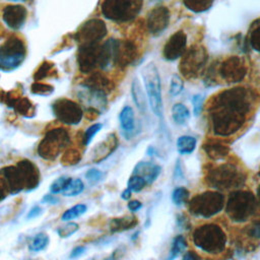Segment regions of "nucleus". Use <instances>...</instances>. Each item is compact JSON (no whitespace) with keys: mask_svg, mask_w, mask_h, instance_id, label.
<instances>
[{"mask_svg":"<svg viewBox=\"0 0 260 260\" xmlns=\"http://www.w3.org/2000/svg\"><path fill=\"white\" fill-rule=\"evenodd\" d=\"M170 21V12L166 6H156L152 8L146 18V24L149 32L158 36L168 27Z\"/></svg>","mask_w":260,"mask_h":260,"instance_id":"nucleus-17","label":"nucleus"},{"mask_svg":"<svg viewBox=\"0 0 260 260\" xmlns=\"http://www.w3.org/2000/svg\"><path fill=\"white\" fill-rule=\"evenodd\" d=\"M82 85L86 86L90 89L102 91L106 94H108L110 91H112V88H113L110 80L104 74L99 73V72L90 74L89 77L84 80V83Z\"/></svg>","mask_w":260,"mask_h":260,"instance_id":"nucleus-26","label":"nucleus"},{"mask_svg":"<svg viewBox=\"0 0 260 260\" xmlns=\"http://www.w3.org/2000/svg\"><path fill=\"white\" fill-rule=\"evenodd\" d=\"M183 80L182 78L179 76V75H174L172 77V80H171V83H170V93L171 95L173 96H176L178 95L179 93H181V91L183 90Z\"/></svg>","mask_w":260,"mask_h":260,"instance_id":"nucleus-46","label":"nucleus"},{"mask_svg":"<svg viewBox=\"0 0 260 260\" xmlns=\"http://www.w3.org/2000/svg\"><path fill=\"white\" fill-rule=\"evenodd\" d=\"M145 91L147 94L149 107L152 113L160 118L162 116V100L161 86L158 70L153 62H148L141 69Z\"/></svg>","mask_w":260,"mask_h":260,"instance_id":"nucleus-9","label":"nucleus"},{"mask_svg":"<svg viewBox=\"0 0 260 260\" xmlns=\"http://www.w3.org/2000/svg\"><path fill=\"white\" fill-rule=\"evenodd\" d=\"M118 137L115 133L108 134L100 143H98L92 149L91 161L99 164L108 158L118 147Z\"/></svg>","mask_w":260,"mask_h":260,"instance_id":"nucleus-21","label":"nucleus"},{"mask_svg":"<svg viewBox=\"0 0 260 260\" xmlns=\"http://www.w3.org/2000/svg\"><path fill=\"white\" fill-rule=\"evenodd\" d=\"M193 113L195 116H199L203 110V98L200 94H195L192 99Z\"/></svg>","mask_w":260,"mask_h":260,"instance_id":"nucleus-47","label":"nucleus"},{"mask_svg":"<svg viewBox=\"0 0 260 260\" xmlns=\"http://www.w3.org/2000/svg\"><path fill=\"white\" fill-rule=\"evenodd\" d=\"M30 90L34 94L38 95H50L54 91V87L51 84L36 81L32 83Z\"/></svg>","mask_w":260,"mask_h":260,"instance_id":"nucleus-43","label":"nucleus"},{"mask_svg":"<svg viewBox=\"0 0 260 260\" xmlns=\"http://www.w3.org/2000/svg\"><path fill=\"white\" fill-rule=\"evenodd\" d=\"M146 181L138 175H132L128 182H127V188L131 191V192H140L141 190H143L146 187Z\"/></svg>","mask_w":260,"mask_h":260,"instance_id":"nucleus-40","label":"nucleus"},{"mask_svg":"<svg viewBox=\"0 0 260 260\" xmlns=\"http://www.w3.org/2000/svg\"><path fill=\"white\" fill-rule=\"evenodd\" d=\"M78 99L86 107V109L92 108L101 112L107 106L106 93L99 90L90 89L83 85H82V89H80L78 93Z\"/></svg>","mask_w":260,"mask_h":260,"instance_id":"nucleus-22","label":"nucleus"},{"mask_svg":"<svg viewBox=\"0 0 260 260\" xmlns=\"http://www.w3.org/2000/svg\"><path fill=\"white\" fill-rule=\"evenodd\" d=\"M248 39H249V43H250L251 47L255 51L258 52L259 49H260V25H259V18L255 19L251 23V27H250V30H249Z\"/></svg>","mask_w":260,"mask_h":260,"instance_id":"nucleus-37","label":"nucleus"},{"mask_svg":"<svg viewBox=\"0 0 260 260\" xmlns=\"http://www.w3.org/2000/svg\"><path fill=\"white\" fill-rule=\"evenodd\" d=\"M8 1H13V2H17V1H23V0H8Z\"/></svg>","mask_w":260,"mask_h":260,"instance_id":"nucleus-56","label":"nucleus"},{"mask_svg":"<svg viewBox=\"0 0 260 260\" xmlns=\"http://www.w3.org/2000/svg\"><path fill=\"white\" fill-rule=\"evenodd\" d=\"M202 148L212 160H221L230 153L229 144L218 139H207L202 145Z\"/></svg>","mask_w":260,"mask_h":260,"instance_id":"nucleus-23","label":"nucleus"},{"mask_svg":"<svg viewBox=\"0 0 260 260\" xmlns=\"http://www.w3.org/2000/svg\"><path fill=\"white\" fill-rule=\"evenodd\" d=\"M127 208L131 212H136L142 208V203L139 200H129L127 203Z\"/></svg>","mask_w":260,"mask_h":260,"instance_id":"nucleus-50","label":"nucleus"},{"mask_svg":"<svg viewBox=\"0 0 260 260\" xmlns=\"http://www.w3.org/2000/svg\"><path fill=\"white\" fill-rule=\"evenodd\" d=\"M42 213H43V208H42L41 206H39V205H35V206H32V207L29 209V211L27 212L26 218H27V219L37 218V217H39Z\"/></svg>","mask_w":260,"mask_h":260,"instance_id":"nucleus-49","label":"nucleus"},{"mask_svg":"<svg viewBox=\"0 0 260 260\" xmlns=\"http://www.w3.org/2000/svg\"><path fill=\"white\" fill-rule=\"evenodd\" d=\"M43 203H49V204H57L59 202V198L55 196V194H47L42 199Z\"/></svg>","mask_w":260,"mask_h":260,"instance_id":"nucleus-52","label":"nucleus"},{"mask_svg":"<svg viewBox=\"0 0 260 260\" xmlns=\"http://www.w3.org/2000/svg\"><path fill=\"white\" fill-rule=\"evenodd\" d=\"M141 2L138 0H103L101 11L103 15L113 21L130 20L139 12Z\"/></svg>","mask_w":260,"mask_h":260,"instance_id":"nucleus-11","label":"nucleus"},{"mask_svg":"<svg viewBox=\"0 0 260 260\" xmlns=\"http://www.w3.org/2000/svg\"><path fill=\"white\" fill-rule=\"evenodd\" d=\"M119 121L121 128L123 130V134L127 139L132 136L135 129V117L134 111L130 106H125L119 115Z\"/></svg>","mask_w":260,"mask_h":260,"instance_id":"nucleus-27","label":"nucleus"},{"mask_svg":"<svg viewBox=\"0 0 260 260\" xmlns=\"http://www.w3.org/2000/svg\"><path fill=\"white\" fill-rule=\"evenodd\" d=\"M214 0H183L185 7L195 13H200L208 10Z\"/></svg>","mask_w":260,"mask_h":260,"instance_id":"nucleus-35","label":"nucleus"},{"mask_svg":"<svg viewBox=\"0 0 260 260\" xmlns=\"http://www.w3.org/2000/svg\"><path fill=\"white\" fill-rule=\"evenodd\" d=\"M187 248V241L182 235H178L172 242V247L167 260H175Z\"/></svg>","mask_w":260,"mask_h":260,"instance_id":"nucleus-32","label":"nucleus"},{"mask_svg":"<svg viewBox=\"0 0 260 260\" xmlns=\"http://www.w3.org/2000/svg\"><path fill=\"white\" fill-rule=\"evenodd\" d=\"M186 46L187 36L183 30H178L168 39L162 50L164 57L169 61L177 60L185 53Z\"/></svg>","mask_w":260,"mask_h":260,"instance_id":"nucleus-18","label":"nucleus"},{"mask_svg":"<svg viewBox=\"0 0 260 260\" xmlns=\"http://www.w3.org/2000/svg\"><path fill=\"white\" fill-rule=\"evenodd\" d=\"M131 194H132V192H131L128 188H126V189L121 193V198H122L123 200H130Z\"/></svg>","mask_w":260,"mask_h":260,"instance_id":"nucleus-55","label":"nucleus"},{"mask_svg":"<svg viewBox=\"0 0 260 260\" xmlns=\"http://www.w3.org/2000/svg\"><path fill=\"white\" fill-rule=\"evenodd\" d=\"M161 167L151 162V161H139L136 164L133 175L141 176L145 181L147 185L152 184L160 175Z\"/></svg>","mask_w":260,"mask_h":260,"instance_id":"nucleus-24","label":"nucleus"},{"mask_svg":"<svg viewBox=\"0 0 260 260\" xmlns=\"http://www.w3.org/2000/svg\"><path fill=\"white\" fill-rule=\"evenodd\" d=\"M50 243V238L45 233L37 234L28 244V250L30 252H40L45 250Z\"/></svg>","mask_w":260,"mask_h":260,"instance_id":"nucleus-34","label":"nucleus"},{"mask_svg":"<svg viewBox=\"0 0 260 260\" xmlns=\"http://www.w3.org/2000/svg\"><path fill=\"white\" fill-rule=\"evenodd\" d=\"M78 230H79V225L77 222L67 221V223L57 229V234L60 238L67 239V238H70L72 235H74Z\"/></svg>","mask_w":260,"mask_h":260,"instance_id":"nucleus-39","label":"nucleus"},{"mask_svg":"<svg viewBox=\"0 0 260 260\" xmlns=\"http://www.w3.org/2000/svg\"><path fill=\"white\" fill-rule=\"evenodd\" d=\"M104 177H105V174L102 171L98 170V169H89L85 173V179L91 185H94V184H98V183L102 182L104 180Z\"/></svg>","mask_w":260,"mask_h":260,"instance_id":"nucleus-45","label":"nucleus"},{"mask_svg":"<svg viewBox=\"0 0 260 260\" xmlns=\"http://www.w3.org/2000/svg\"><path fill=\"white\" fill-rule=\"evenodd\" d=\"M224 196L219 191H204L193 196L188 203L190 214L200 218H210L224 207Z\"/></svg>","mask_w":260,"mask_h":260,"instance_id":"nucleus-7","label":"nucleus"},{"mask_svg":"<svg viewBox=\"0 0 260 260\" xmlns=\"http://www.w3.org/2000/svg\"><path fill=\"white\" fill-rule=\"evenodd\" d=\"M172 117L176 124L185 125L190 119V111L183 104H175L172 109Z\"/></svg>","mask_w":260,"mask_h":260,"instance_id":"nucleus-30","label":"nucleus"},{"mask_svg":"<svg viewBox=\"0 0 260 260\" xmlns=\"http://www.w3.org/2000/svg\"><path fill=\"white\" fill-rule=\"evenodd\" d=\"M1 16L8 27L12 29H18L24 24L26 20L27 10L22 5H6L2 9Z\"/></svg>","mask_w":260,"mask_h":260,"instance_id":"nucleus-20","label":"nucleus"},{"mask_svg":"<svg viewBox=\"0 0 260 260\" xmlns=\"http://www.w3.org/2000/svg\"><path fill=\"white\" fill-rule=\"evenodd\" d=\"M7 194H8L7 188H6V186H5V184H4L3 180H2V178L0 177V202L6 198Z\"/></svg>","mask_w":260,"mask_h":260,"instance_id":"nucleus-54","label":"nucleus"},{"mask_svg":"<svg viewBox=\"0 0 260 260\" xmlns=\"http://www.w3.org/2000/svg\"><path fill=\"white\" fill-rule=\"evenodd\" d=\"M102 127H103V124H101V123H94V124L90 125V126L85 130V132L83 133V136H82V138H81L82 144H83L84 146H87V145L91 142V140L93 139V137L95 136V134L100 132V130L102 129Z\"/></svg>","mask_w":260,"mask_h":260,"instance_id":"nucleus-42","label":"nucleus"},{"mask_svg":"<svg viewBox=\"0 0 260 260\" xmlns=\"http://www.w3.org/2000/svg\"><path fill=\"white\" fill-rule=\"evenodd\" d=\"M208 54L206 49L199 45H193L185 51L181 57L179 69L187 79H194L202 75L207 63Z\"/></svg>","mask_w":260,"mask_h":260,"instance_id":"nucleus-10","label":"nucleus"},{"mask_svg":"<svg viewBox=\"0 0 260 260\" xmlns=\"http://www.w3.org/2000/svg\"><path fill=\"white\" fill-rule=\"evenodd\" d=\"M87 211V206L84 203H78L70 208L66 209L62 215H61V220L62 221H71L81 215H83Z\"/></svg>","mask_w":260,"mask_h":260,"instance_id":"nucleus-33","label":"nucleus"},{"mask_svg":"<svg viewBox=\"0 0 260 260\" xmlns=\"http://www.w3.org/2000/svg\"><path fill=\"white\" fill-rule=\"evenodd\" d=\"M192 242L202 252L216 255L224 251L228 237L218 224L204 223L193 231Z\"/></svg>","mask_w":260,"mask_h":260,"instance_id":"nucleus-6","label":"nucleus"},{"mask_svg":"<svg viewBox=\"0 0 260 260\" xmlns=\"http://www.w3.org/2000/svg\"><path fill=\"white\" fill-rule=\"evenodd\" d=\"M83 190H84V183L80 179L70 178V180L66 184L64 190L62 191V194L65 197H74V196H77L80 193H82Z\"/></svg>","mask_w":260,"mask_h":260,"instance_id":"nucleus-31","label":"nucleus"},{"mask_svg":"<svg viewBox=\"0 0 260 260\" xmlns=\"http://www.w3.org/2000/svg\"><path fill=\"white\" fill-rule=\"evenodd\" d=\"M106 23L99 18H91L82 23L74 35L75 41L81 45L98 44L107 36Z\"/></svg>","mask_w":260,"mask_h":260,"instance_id":"nucleus-13","label":"nucleus"},{"mask_svg":"<svg viewBox=\"0 0 260 260\" xmlns=\"http://www.w3.org/2000/svg\"><path fill=\"white\" fill-rule=\"evenodd\" d=\"M252 109V96L244 87L219 92L208 108L212 132L220 137L232 136L245 124Z\"/></svg>","mask_w":260,"mask_h":260,"instance_id":"nucleus-1","label":"nucleus"},{"mask_svg":"<svg viewBox=\"0 0 260 260\" xmlns=\"http://www.w3.org/2000/svg\"><path fill=\"white\" fill-rule=\"evenodd\" d=\"M53 69H54V64L51 63V62H48V61H45L43 62L39 69L36 71L35 75H34V78L36 81H40L46 77H48L51 72H53Z\"/></svg>","mask_w":260,"mask_h":260,"instance_id":"nucleus-41","label":"nucleus"},{"mask_svg":"<svg viewBox=\"0 0 260 260\" xmlns=\"http://www.w3.org/2000/svg\"><path fill=\"white\" fill-rule=\"evenodd\" d=\"M205 183L217 191L237 190L245 185L247 175L236 165L223 162L210 168L205 174Z\"/></svg>","mask_w":260,"mask_h":260,"instance_id":"nucleus-3","label":"nucleus"},{"mask_svg":"<svg viewBox=\"0 0 260 260\" xmlns=\"http://www.w3.org/2000/svg\"><path fill=\"white\" fill-rule=\"evenodd\" d=\"M189 190L185 187H177L172 192V201L175 205L181 206L188 202L189 199Z\"/></svg>","mask_w":260,"mask_h":260,"instance_id":"nucleus-38","label":"nucleus"},{"mask_svg":"<svg viewBox=\"0 0 260 260\" xmlns=\"http://www.w3.org/2000/svg\"><path fill=\"white\" fill-rule=\"evenodd\" d=\"M8 194H18L22 191L30 192L38 188L41 175L38 167L28 159H21L15 166H6L0 170Z\"/></svg>","mask_w":260,"mask_h":260,"instance_id":"nucleus-2","label":"nucleus"},{"mask_svg":"<svg viewBox=\"0 0 260 260\" xmlns=\"http://www.w3.org/2000/svg\"><path fill=\"white\" fill-rule=\"evenodd\" d=\"M52 111L57 120L66 125H77L83 117L81 106L65 98L56 100L52 104Z\"/></svg>","mask_w":260,"mask_h":260,"instance_id":"nucleus-12","label":"nucleus"},{"mask_svg":"<svg viewBox=\"0 0 260 260\" xmlns=\"http://www.w3.org/2000/svg\"><path fill=\"white\" fill-rule=\"evenodd\" d=\"M137 55V48L133 42L129 40H115L114 65L127 67L135 62Z\"/></svg>","mask_w":260,"mask_h":260,"instance_id":"nucleus-16","label":"nucleus"},{"mask_svg":"<svg viewBox=\"0 0 260 260\" xmlns=\"http://www.w3.org/2000/svg\"><path fill=\"white\" fill-rule=\"evenodd\" d=\"M158 1H160V0H158Z\"/></svg>","mask_w":260,"mask_h":260,"instance_id":"nucleus-57","label":"nucleus"},{"mask_svg":"<svg viewBox=\"0 0 260 260\" xmlns=\"http://www.w3.org/2000/svg\"><path fill=\"white\" fill-rule=\"evenodd\" d=\"M81 157H82V154H81V152L78 149L68 147L62 153L61 161H62V164L64 166L70 167V166L77 165L80 161Z\"/></svg>","mask_w":260,"mask_h":260,"instance_id":"nucleus-36","label":"nucleus"},{"mask_svg":"<svg viewBox=\"0 0 260 260\" xmlns=\"http://www.w3.org/2000/svg\"><path fill=\"white\" fill-rule=\"evenodd\" d=\"M0 96L3 103L8 105V107L13 108L14 111L26 118H31L36 115V107L34 104L25 96H16L12 94V91L3 92Z\"/></svg>","mask_w":260,"mask_h":260,"instance_id":"nucleus-19","label":"nucleus"},{"mask_svg":"<svg viewBox=\"0 0 260 260\" xmlns=\"http://www.w3.org/2000/svg\"><path fill=\"white\" fill-rule=\"evenodd\" d=\"M124 254H125V250H124L123 248H118V249H116V250L112 253V255H111L108 259H106V260H122Z\"/></svg>","mask_w":260,"mask_h":260,"instance_id":"nucleus-51","label":"nucleus"},{"mask_svg":"<svg viewBox=\"0 0 260 260\" xmlns=\"http://www.w3.org/2000/svg\"><path fill=\"white\" fill-rule=\"evenodd\" d=\"M247 65L245 60L239 56H230L220 63L218 73L226 83H238L242 81L247 74Z\"/></svg>","mask_w":260,"mask_h":260,"instance_id":"nucleus-14","label":"nucleus"},{"mask_svg":"<svg viewBox=\"0 0 260 260\" xmlns=\"http://www.w3.org/2000/svg\"><path fill=\"white\" fill-rule=\"evenodd\" d=\"M182 260H200V257L198 256L197 253L193 251H188L183 255Z\"/></svg>","mask_w":260,"mask_h":260,"instance_id":"nucleus-53","label":"nucleus"},{"mask_svg":"<svg viewBox=\"0 0 260 260\" xmlns=\"http://www.w3.org/2000/svg\"><path fill=\"white\" fill-rule=\"evenodd\" d=\"M226 215L236 222L251 219L258 211V200L253 192L248 190H235L224 202Z\"/></svg>","mask_w":260,"mask_h":260,"instance_id":"nucleus-5","label":"nucleus"},{"mask_svg":"<svg viewBox=\"0 0 260 260\" xmlns=\"http://www.w3.org/2000/svg\"><path fill=\"white\" fill-rule=\"evenodd\" d=\"M177 150L180 154H190L195 150L196 139L193 136L183 135L177 139Z\"/></svg>","mask_w":260,"mask_h":260,"instance_id":"nucleus-29","label":"nucleus"},{"mask_svg":"<svg viewBox=\"0 0 260 260\" xmlns=\"http://www.w3.org/2000/svg\"><path fill=\"white\" fill-rule=\"evenodd\" d=\"M26 45L23 38L7 30L0 31V70L12 71L25 59Z\"/></svg>","mask_w":260,"mask_h":260,"instance_id":"nucleus-4","label":"nucleus"},{"mask_svg":"<svg viewBox=\"0 0 260 260\" xmlns=\"http://www.w3.org/2000/svg\"><path fill=\"white\" fill-rule=\"evenodd\" d=\"M69 180H70V177H67V176H61V177L57 178L56 180H54L52 182V184L50 185V193L55 194V195L62 193V191L64 190V188Z\"/></svg>","mask_w":260,"mask_h":260,"instance_id":"nucleus-44","label":"nucleus"},{"mask_svg":"<svg viewBox=\"0 0 260 260\" xmlns=\"http://www.w3.org/2000/svg\"><path fill=\"white\" fill-rule=\"evenodd\" d=\"M131 95L136 107L143 112L146 108V95L140 81L137 78H134L131 83Z\"/></svg>","mask_w":260,"mask_h":260,"instance_id":"nucleus-28","label":"nucleus"},{"mask_svg":"<svg viewBox=\"0 0 260 260\" xmlns=\"http://www.w3.org/2000/svg\"><path fill=\"white\" fill-rule=\"evenodd\" d=\"M85 252H86V247H85V246H83V245L76 246V247L73 248L72 251L70 252L69 258H70V259H77V258L81 257L82 255H84Z\"/></svg>","mask_w":260,"mask_h":260,"instance_id":"nucleus-48","label":"nucleus"},{"mask_svg":"<svg viewBox=\"0 0 260 260\" xmlns=\"http://www.w3.org/2000/svg\"><path fill=\"white\" fill-rule=\"evenodd\" d=\"M138 218L133 214L114 217L109 222V230L112 234L121 233L135 228L138 224Z\"/></svg>","mask_w":260,"mask_h":260,"instance_id":"nucleus-25","label":"nucleus"},{"mask_svg":"<svg viewBox=\"0 0 260 260\" xmlns=\"http://www.w3.org/2000/svg\"><path fill=\"white\" fill-rule=\"evenodd\" d=\"M70 145V136L65 128H54L45 134L38 145V154L46 160H54Z\"/></svg>","mask_w":260,"mask_h":260,"instance_id":"nucleus-8","label":"nucleus"},{"mask_svg":"<svg viewBox=\"0 0 260 260\" xmlns=\"http://www.w3.org/2000/svg\"><path fill=\"white\" fill-rule=\"evenodd\" d=\"M101 45L90 44L79 46L77 52L78 68L83 73H91L95 68H100Z\"/></svg>","mask_w":260,"mask_h":260,"instance_id":"nucleus-15","label":"nucleus"}]
</instances>
